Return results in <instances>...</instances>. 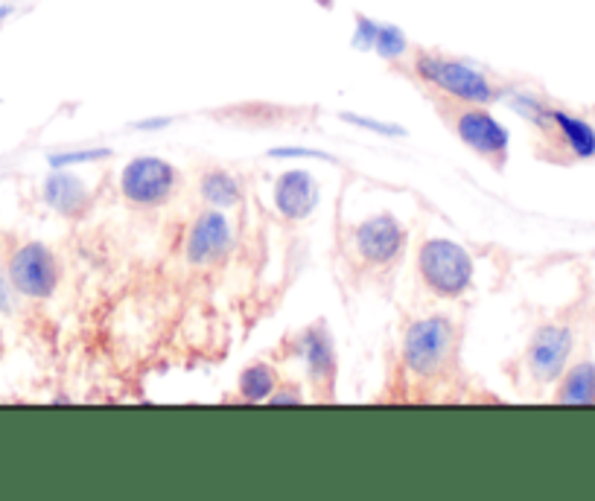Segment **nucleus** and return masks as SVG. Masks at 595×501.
<instances>
[{"label":"nucleus","instance_id":"20e7f679","mask_svg":"<svg viewBox=\"0 0 595 501\" xmlns=\"http://www.w3.org/2000/svg\"><path fill=\"white\" fill-rule=\"evenodd\" d=\"M178 173L173 164L161 158H135L126 164L121 176V190L132 205L155 207L173 196Z\"/></svg>","mask_w":595,"mask_h":501},{"label":"nucleus","instance_id":"b1692460","mask_svg":"<svg viewBox=\"0 0 595 501\" xmlns=\"http://www.w3.org/2000/svg\"><path fill=\"white\" fill-rule=\"evenodd\" d=\"M173 119L169 117H158V119H144V123H137V128H164L169 126Z\"/></svg>","mask_w":595,"mask_h":501},{"label":"nucleus","instance_id":"1a4fd4ad","mask_svg":"<svg viewBox=\"0 0 595 501\" xmlns=\"http://www.w3.org/2000/svg\"><path fill=\"white\" fill-rule=\"evenodd\" d=\"M228 248H231V225L226 216L217 210L201 213L187 237V260L194 265H210L219 257H226Z\"/></svg>","mask_w":595,"mask_h":501},{"label":"nucleus","instance_id":"f257e3e1","mask_svg":"<svg viewBox=\"0 0 595 501\" xmlns=\"http://www.w3.org/2000/svg\"><path fill=\"white\" fill-rule=\"evenodd\" d=\"M418 269L438 298H461L473 283V260L452 239H427L420 246Z\"/></svg>","mask_w":595,"mask_h":501},{"label":"nucleus","instance_id":"7ed1b4c3","mask_svg":"<svg viewBox=\"0 0 595 501\" xmlns=\"http://www.w3.org/2000/svg\"><path fill=\"white\" fill-rule=\"evenodd\" d=\"M452 342L456 330L447 319L432 315L420 319L409 326V333L403 338V362L415 376H435L441 374L452 356Z\"/></svg>","mask_w":595,"mask_h":501},{"label":"nucleus","instance_id":"a211bd4d","mask_svg":"<svg viewBox=\"0 0 595 501\" xmlns=\"http://www.w3.org/2000/svg\"><path fill=\"white\" fill-rule=\"evenodd\" d=\"M112 155V149H80V152H59V155H50V167L53 169H67L76 167V164H94V160H103Z\"/></svg>","mask_w":595,"mask_h":501},{"label":"nucleus","instance_id":"9b49d317","mask_svg":"<svg viewBox=\"0 0 595 501\" xmlns=\"http://www.w3.org/2000/svg\"><path fill=\"white\" fill-rule=\"evenodd\" d=\"M301 356L306 362V370L313 376V383L319 385V390L331 388L333 376H336V353H333V342L327 330L322 324L310 326L301 338Z\"/></svg>","mask_w":595,"mask_h":501},{"label":"nucleus","instance_id":"412c9836","mask_svg":"<svg viewBox=\"0 0 595 501\" xmlns=\"http://www.w3.org/2000/svg\"><path fill=\"white\" fill-rule=\"evenodd\" d=\"M301 390L295 388V385H283V390H272V397H269V403L272 406H295V403H301Z\"/></svg>","mask_w":595,"mask_h":501},{"label":"nucleus","instance_id":"a878e982","mask_svg":"<svg viewBox=\"0 0 595 501\" xmlns=\"http://www.w3.org/2000/svg\"><path fill=\"white\" fill-rule=\"evenodd\" d=\"M0 353H3V342H0Z\"/></svg>","mask_w":595,"mask_h":501},{"label":"nucleus","instance_id":"393cba45","mask_svg":"<svg viewBox=\"0 0 595 501\" xmlns=\"http://www.w3.org/2000/svg\"><path fill=\"white\" fill-rule=\"evenodd\" d=\"M12 15V7H0V21H7Z\"/></svg>","mask_w":595,"mask_h":501},{"label":"nucleus","instance_id":"6ab92c4d","mask_svg":"<svg viewBox=\"0 0 595 501\" xmlns=\"http://www.w3.org/2000/svg\"><path fill=\"white\" fill-rule=\"evenodd\" d=\"M342 119H345V123H351V126H359V128H368V132H377V135L406 137V128L395 126V123H379V119L359 117V114H342Z\"/></svg>","mask_w":595,"mask_h":501},{"label":"nucleus","instance_id":"aec40b11","mask_svg":"<svg viewBox=\"0 0 595 501\" xmlns=\"http://www.w3.org/2000/svg\"><path fill=\"white\" fill-rule=\"evenodd\" d=\"M377 32H379L377 21H370V18H365V15H356L354 48L363 50V53L374 50V44H377Z\"/></svg>","mask_w":595,"mask_h":501},{"label":"nucleus","instance_id":"4468645a","mask_svg":"<svg viewBox=\"0 0 595 501\" xmlns=\"http://www.w3.org/2000/svg\"><path fill=\"white\" fill-rule=\"evenodd\" d=\"M557 403H566V406H589V403H595V365L584 362V365L572 367L570 376L563 379Z\"/></svg>","mask_w":595,"mask_h":501},{"label":"nucleus","instance_id":"6e6552de","mask_svg":"<svg viewBox=\"0 0 595 501\" xmlns=\"http://www.w3.org/2000/svg\"><path fill=\"white\" fill-rule=\"evenodd\" d=\"M572 353V333L566 326H540L537 335L531 338L529 367L537 379L549 383L566 367V358Z\"/></svg>","mask_w":595,"mask_h":501},{"label":"nucleus","instance_id":"4be33fe9","mask_svg":"<svg viewBox=\"0 0 595 501\" xmlns=\"http://www.w3.org/2000/svg\"><path fill=\"white\" fill-rule=\"evenodd\" d=\"M272 158H319V160H333L327 152H315V149H272L269 152Z\"/></svg>","mask_w":595,"mask_h":501},{"label":"nucleus","instance_id":"0eeeda50","mask_svg":"<svg viewBox=\"0 0 595 501\" xmlns=\"http://www.w3.org/2000/svg\"><path fill=\"white\" fill-rule=\"evenodd\" d=\"M456 135L464 140L476 155L482 158H491L493 164H502V158L508 155V128L499 123L493 114H488L484 108H467L456 119Z\"/></svg>","mask_w":595,"mask_h":501},{"label":"nucleus","instance_id":"5701e85b","mask_svg":"<svg viewBox=\"0 0 595 501\" xmlns=\"http://www.w3.org/2000/svg\"><path fill=\"white\" fill-rule=\"evenodd\" d=\"M12 310V292H9L7 280L0 278V312Z\"/></svg>","mask_w":595,"mask_h":501},{"label":"nucleus","instance_id":"f3484780","mask_svg":"<svg viewBox=\"0 0 595 501\" xmlns=\"http://www.w3.org/2000/svg\"><path fill=\"white\" fill-rule=\"evenodd\" d=\"M374 50H377L379 59H400L406 50H409V41H406V35H403L400 27H392V24H379L377 32V44H374Z\"/></svg>","mask_w":595,"mask_h":501},{"label":"nucleus","instance_id":"39448f33","mask_svg":"<svg viewBox=\"0 0 595 501\" xmlns=\"http://www.w3.org/2000/svg\"><path fill=\"white\" fill-rule=\"evenodd\" d=\"M9 280L12 286L27 298H50L59 286V263L50 254V248L30 242L18 248L12 263H9Z\"/></svg>","mask_w":595,"mask_h":501},{"label":"nucleus","instance_id":"f8f14e48","mask_svg":"<svg viewBox=\"0 0 595 501\" xmlns=\"http://www.w3.org/2000/svg\"><path fill=\"white\" fill-rule=\"evenodd\" d=\"M88 187L80 181L76 176H71V173H62V169H56V173H50L48 181H44V201H48L56 213L62 216H80L85 207H88Z\"/></svg>","mask_w":595,"mask_h":501},{"label":"nucleus","instance_id":"f03ea898","mask_svg":"<svg viewBox=\"0 0 595 501\" xmlns=\"http://www.w3.org/2000/svg\"><path fill=\"white\" fill-rule=\"evenodd\" d=\"M415 71L424 82L435 85L443 94H450L452 100L470 105H488L491 100H497V91H493L491 80L479 73L473 64L456 62V59L432 56V53H420L415 59Z\"/></svg>","mask_w":595,"mask_h":501},{"label":"nucleus","instance_id":"2eb2a0df","mask_svg":"<svg viewBox=\"0 0 595 501\" xmlns=\"http://www.w3.org/2000/svg\"><path fill=\"white\" fill-rule=\"evenodd\" d=\"M201 199L217 207L240 205V184H237V178H233L231 173H226V169H213V173L201 178Z\"/></svg>","mask_w":595,"mask_h":501},{"label":"nucleus","instance_id":"ddd939ff","mask_svg":"<svg viewBox=\"0 0 595 501\" xmlns=\"http://www.w3.org/2000/svg\"><path fill=\"white\" fill-rule=\"evenodd\" d=\"M549 123L557 128V135L575 158H595V128L587 119L572 117L566 112H549Z\"/></svg>","mask_w":595,"mask_h":501},{"label":"nucleus","instance_id":"423d86ee","mask_svg":"<svg viewBox=\"0 0 595 501\" xmlns=\"http://www.w3.org/2000/svg\"><path fill=\"white\" fill-rule=\"evenodd\" d=\"M403 246H406V231L392 213L370 216V219L354 228V248L365 263H395L397 257L403 254Z\"/></svg>","mask_w":595,"mask_h":501},{"label":"nucleus","instance_id":"dca6fc26","mask_svg":"<svg viewBox=\"0 0 595 501\" xmlns=\"http://www.w3.org/2000/svg\"><path fill=\"white\" fill-rule=\"evenodd\" d=\"M278 388L274 383V370L265 365H251L240 374V394L246 403H263L272 397V390Z\"/></svg>","mask_w":595,"mask_h":501},{"label":"nucleus","instance_id":"9d476101","mask_svg":"<svg viewBox=\"0 0 595 501\" xmlns=\"http://www.w3.org/2000/svg\"><path fill=\"white\" fill-rule=\"evenodd\" d=\"M274 207L283 219H306L319 207V184L306 169H290L274 184Z\"/></svg>","mask_w":595,"mask_h":501}]
</instances>
